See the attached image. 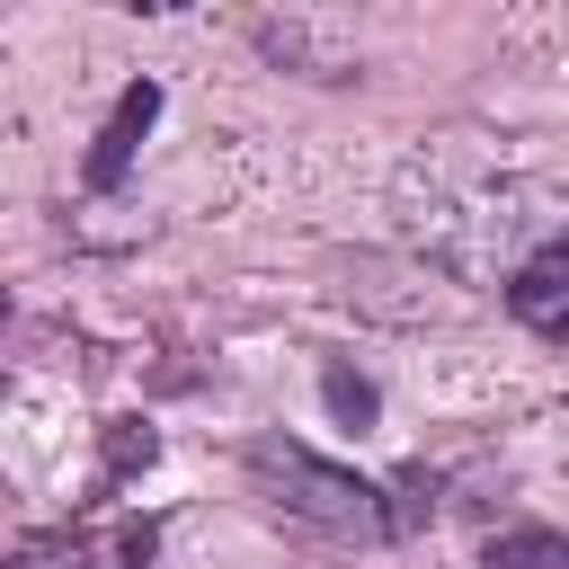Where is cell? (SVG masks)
I'll use <instances>...</instances> for the list:
<instances>
[{
    "instance_id": "7",
    "label": "cell",
    "mask_w": 569,
    "mask_h": 569,
    "mask_svg": "<svg viewBox=\"0 0 569 569\" xmlns=\"http://www.w3.org/2000/svg\"><path fill=\"white\" fill-rule=\"evenodd\" d=\"M160 453V436L142 427V418H107V480H124V471H142Z\"/></svg>"
},
{
    "instance_id": "4",
    "label": "cell",
    "mask_w": 569,
    "mask_h": 569,
    "mask_svg": "<svg viewBox=\"0 0 569 569\" xmlns=\"http://www.w3.org/2000/svg\"><path fill=\"white\" fill-rule=\"evenodd\" d=\"M249 36H258V53H267V62L302 71V80H356V44H347V36H329L320 18H258Z\"/></svg>"
},
{
    "instance_id": "5",
    "label": "cell",
    "mask_w": 569,
    "mask_h": 569,
    "mask_svg": "<svg viewBox=\"0 0 569 569\" xmlns=\"http://www.w3.org/2000/svg\"><path fill=\"white\" fill-rule=\"evenodd\" d=\"M480 569H569V533H551V525H507V533H489Z\"/></svg>"
},
{
    "instance_id": "2",
    "label": "cell",
    "mask_w": 569,
    "mask_h": 569,
    "mask_svg": "<svg viewBox=\"0 0 569 569\" xmlns=\"http://www.w3.org/2000/svg\"><path fill=\"white\" fill-rule=\"evenodd\" d=\"M160 124V80H124V98H116V116L98 124V151H89V187L98 196H116L124 178H133V151H142V133Z\"/></svg>"
},
{
    "instance_id": "8",
    "label": "cell",
    "mask_w": 569,
    "mask_h": 569,
    "mask_svg": "<svg viewBox=\"0 0 569 569\" xmlns=\"http://www.w3.org/2000/svg\"><path fill=\"white\" fill-rule=\"evenodd\" d=\"M9 569H89V542H80L71 525H62V533H27Z\"/></svg>"
},
{
    "instance_id": "3",
    "label": "cell",
    "mask_w": 569,
    "mask_h": 569,
    "mask_svg": "<svg viewBox=\"0 0 569 569\" xmlns=\"http://www.w3.org/2000/svg\"><path fill=\"white\" fill-rule=\"evenodd\" d=\"M507 311H516L533 338H569V231L542 240V249L507 276Z\"/></svg>"
},
{
    "instance_id": "1",
    "label": "cell",
    "mask_w": 569,
    "mask_h": 569,
    "mask_svg": "<svg viewBox=\"0 0 569 569\" xmlns=\"http://www.w3.org/2000/svg\"><path fill=\"white\" fill-rule=\"evenodd\" d=\"M249 480L267 489V507L276 516H293V525H311V533H329V542H391L400 533V498L382 489V480H365V471H347V462H320L311 445H293V436H249Z\"/></svg>"
},
{
    "instance_id": "6",
    "label": "cell",
    "mask_w": 569,
    "mask_h": 569,
    "mask_svg": "<svg viewBox=\"0 0 569 569\" xmlns=\"http://www.w3.org/2000/svg\"><path fill=\"white\" fill-rule=\"evenodd\" d=\"M320 400H329V418H338V427H356V436L382 418V391H373L356 365H320Z\"/></svg>"
},
{
    "instance_id": "9",
    "label": "cell",
    "mask_w": 569,
    "mask_h": 569,
    "mask_svg": "<svg viewBox=\"0 0 569 569\" xmlns=\"http://www.w3.org/2000/svg\"><path fill=\"white\" fill-rule=\"evenodd\" d=\"M151 542H160V525L142 516V525H124V551H116V560H124V569H151Z\"/></svg>"
}]
</instances>
